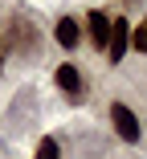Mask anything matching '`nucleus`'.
Instances as JSON below:
<instances>
[{
	"instance_id": "1",
	"label": "nucleus",
	"mask_w": 147,
	"mask_h": 159,
	"mask_svg": "<svg viewBox=\"0 0 147 159\" xmlns=\"http://www.w3.org/2000/svg\"><path fill=\"white\" fill-rule=\"evenodd\" d=\"M110 126L123 143H139V135H143V126H139V118L127 102H110Z\"/></svg>"
},
{
	"instance_id": "2",
	"label": "nucleus",
	"mask_w": 147,
	"mask_h": 159,
	"mask_svg": "<svg viewBox=\"0 0 147 159\" xmlns=\"http://www.w3.org/2000/svg\"><path fill=\"white\" fill-rule=\"evenodd\" d=\"M53 82H57V90H62L70 102H78V98H82V90H86V82H82V70H78V66H70V61H66V66H57Z\"/></svg>"
},
{
	"instance_id": "3",
	"label": "nucleus",
	"mask_w": 147,
	"mask_h": 159,
	"mask_svg": "<svg viewBox=\"0 0 147 159\" xmlns=\"http://www.w3.org/2000/svg\"><path fill=\"white\" fill-rule=\"evenodd\" d=\"M131 49V25L123 16H114L110 20V45H106V57L110 61H123V53Z\"/></svg>"
},
{
	"instance_id": "4",
	"label": "nucleus",
	"mask_w": 147,
	"mask_h": 159,
	"mask_svg": "<svg viewBox=\"0 0 147 159\" xmlns=\"http://www.w3.org/2000/svg\"><path fill=\"white\" fill-rule=\"evenodd\" d=\"M86 33H90V45H94V49L106 53V45H110V16H106L102 8H94L90 16H86Z\"/></svg>"
},
{
	"instance_id": "5",
	"label": "nucleus",
	"mask_w": 147,
	"mask_h": 159,
	"mask_svg": "<svg viewBox=\"0 0 147 159\" xmlns=\"http://www.w3.org/2000/svg\"><path fill=\"white\" fill-rule=\"evenodd\" d=\"M53 41L62 45L66 53H74V49L82 45V25H78V16H62V20H57V29H53Z\"/></svg>"
},
{
	"instance_id": "6",
	"label": "nucleus",
	"mask_w": 147,
	"mask_h": 159,
	"mask_svg": "<svg viewBox=\"0 0 147 159\" xmlns=\"http://www.w3.org/2000/svg\"><path fill=\"white\" fill-rule=\"evenodd\" d=\"M33 159H62V147H57V139H41Z\"/></svg>"
},
{
	"instance_id": "7",
	"label": "nucleus",
	"mask_w": 147,
	"mask_h": 159,
	"mask_svg": "<svg viewBox=\"0 0 147 159\" xmlns=\"http://www.w3.org/2000/svg\"><path fill=\"white\" fill-rule=\"evenodd\" d=\"M131 49H139V53H147V20L131 29Z\"/></svg>"
},
{
	"instance_id": "8",
	"label": "nucleus",
	"mask_w": 147,
	"mask_h": 159,
	"mask_svg": "<svg viewBox=\"0 0 147 159\" xmlns=\"http://www.w3.org/2000/svg\"><path fill=\"white\" fill-rule=\"evenodd\" d=\"M123 4H139V0H123Z\"/></svg>"
}]
</instances>
